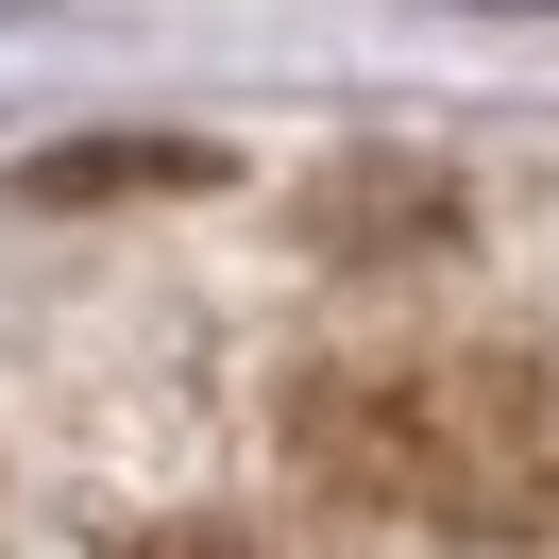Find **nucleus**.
<instances>
[{"label": "nucleus", "instance_id": "2", "mask_svg": "<svg viewBox=\"0 0 559 559\" xmlns=\"http://www.w3.org/2000/svg\"><path fill=\"white\" fill-rule=\"evenodd\" d=\"M136 559H238V543H204V525H170V543H136Z\"/></svg>", "mask_w": 559, "mask_h": 559}, {"label": "nucleus", "instance_id": "1", "mask_svg": "<svg viewBox=\"0 0 559 559\" xmlns=\"http://www.w3.org/2000/svg\"><path fill=\"white\" fill-rule=\"evenodd\" d=\"M306 457L424 525H525L543 509V407L525 373H340L306 390Z\"/></svg>", "mask_w": 559, "mask_h": 559}]
</instances>
